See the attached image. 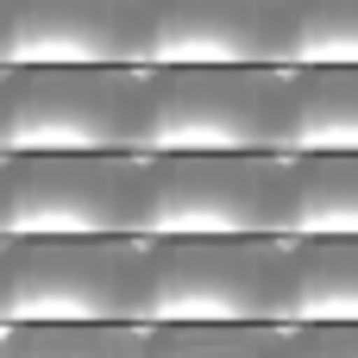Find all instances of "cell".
Masks as SVG:
<instances>
[{
	"mask_svg": "<svg viewBox=\"0 0 358 358\" xmlns=\"http://www.w3.org/2000/svg\"><path fill=\"white\" fill-rule=\"evenodd\" d=\"M0 145L6 157H151L157 88L151 69H38L0 63Z\"/></svg>",
	"mask_w": 358,
	"mask_h": 358,
	"instance_id": "1",
	"label": "cell"
},
{
	"mask_svg": "<svg viewBox=\"0 0 358 358\" xmlns=\"http://www.w3.org/2000/svg\"><path fill=\"white\" fill-rule=\"evenodd\" d=\"M289 321V239H145V327Z\"/></svg>",
	"mask_w": 358,
	"mask_h": 358,
	"instance_id": "2",
	"label": "cell"
},
{
	"mask_svg": "<svg viewBox=\"0 0 358 358\" xmlns=\"http://www.w3.org/2000/svg\"><path fill=\"white\" fill-rule=\"evenodd\" d=\"M6 327H107L145 321V239H6Z\"/></svg>",
	"mask_w": 358,
	"mask_h": 358,
	"instance_id": "3",
	"label": "cell"
},
{
	"mask_svg": "<svg viewBox=\"0 0 358 358\" xmlns=\"http://www.w3.org/2000/svg\"><path fill=\"white\" fill-rule=\"evenodd\" d=\"M157 88V151H220V157H296L302 151V88L296 69H151Z\"/></svg>",
	"mask_w": 358,
	"mask_h": 358,
	"instance_id": "4",
	"label": "cell"
},
{
	"mask_svg": "<svg viewBox=\"0 0 358 358\" xmlns=\"http://www.w3.org/2000/svg\"><path fill=\"white\" fill-rule=\"evenodd\" d=\"M296 170L289 157L164 151L151 157L145 239H289Z\"/></svg>",
	"mask_w": 358,
	"mask_h": 358,
	"instance_id": "5",
	"label": "cell"
},
{
	"mask_svg": "<svg viewBox=\"0 0 358 358\" xmlns=\"http://www.w3.org/2000/svg\"><path fill=\"white\" fill-rule=\"evenodd\" d=\"M151 157H44L0 164L6 239H145Z\"/></svg>",
	"mask_w": 358,
	"mask_h": 358,
	"instance_id": "6",
	"label": "cell"
},
{
	"mask_svg": "<svg viewBox=\"0 0 358 358\" xmlns=\"http://www.w3.org/2000/svg\"><path fill=\"white\" fill-rule=\"evenodd\" d=\"M157 0H0V63L151 69Z\"/></svg>",
	"mask_w": 358,
	"mask_h": 358,
	"instance_id": "7",
	"label": "cell"
},
{
	"mask_svg": "<svg viewBox=\"0 0 358 358\" xmlns=\"http://www.w3.org/2000/svg\"><path fill=\"white\" fill-rule=\"evenodd\" d=\"M151 69H296V0H157Z\"/></svg>",
	"mask_w": 358,
	"mask_h": 358,
	"instance_id": "8",
	"label": "cell"
},
{
	"mask_svg": "<svg viewBox=\"0 0 358 358\" xmlns=\"http://www.w3.org/2000/svg\"><path fill=\"white\" fill-rule=\"evenodd\" d=\"M289 327H358V239H289Z\"/></svg>",
	"mask_w": 358,
	"mask_h": 358,
	"instance_id": "9",
	"label": "cell"
},
{
	"mask_svg": "<svg viewBox=\"0 0 358 358\" xmlns=\"http://www.w3.org/2000/svg\"><path fill=\"white\" fill-rule=\"evenodd\" d=\"M289 239H358V151H302Z\"/></svg>",
	"mask_w": 358,
	"mask_h": 358,
	"instance_id": "10",
	"label": "cell"
},
{
	"mask_svg": "<svg viewBox=\"0 0 358 358\" xmlns=\"http://www.w3.org/2000/svg\"><path fill=\"white\" fill-rule=\"evenodd\" d=\"M0 358H151V327H0Z\"/></svg>",
	"mask_w": 358,
	"mask_h": 358,
	"instance_id": "11",
	"label": "cell"
},
{
	"mask_svg": "<svg viewBox=\"0 0 358 358\" xmlns=\"http://www.w3.org/2000/svg\"><path fill=\"white\" fill-rule=\"evenodd\" d=\"M151 358H302L289 321L258 327H151Z\"/></svg>",
	"mask_w": 358,
	"mask_h": 358,
	"instance_id": "12",
	"label": "cell"
},
{
	"mask_svg": "<svg viewBox=\"0 0 358 358\" xmlns=\"http://www.w3.org/2000/svg\"><path fill=\"white\" fill-rule=\"evenodd\" d=\"M296 88L302 151H358V69H296Z\"/></svg>",
	"mask_w": 358,
	"mask_h": 358,
	"instance_id": "13",
	"label": "cell"
},
{
	"mask_svg": "<svg viewBox=\"0 0 358 358\" xmlns=\"http://www.w3.org/2000/svg\"><path fill=\"white\" fill-rule=\"evenodd\" d=\"M296 69H358V0H296Z\"/></svg>",
	"mask_w": 358,
	"mask_h": 358,
	"instance_id": "14",
	"label": "cell"
},
{
	"mask_svg": "<svg viewBox=\"0 0 358 358\" xmlns=\"http://www.w3.org/2000/svg\"><path fill=\"white\" fill-rule=\"evenodd\" d=\"M302 358H358V327H296Z\"/></svg>",
	"mask_w": 358,
	"mask_h": 358,
	"instance_id": "15",
	"label": "cell"
}]
</instances>
